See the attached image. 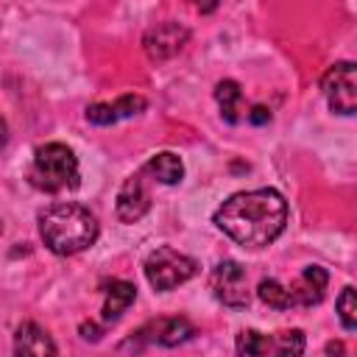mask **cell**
<instances>
[{
	"mask_svg": "<svg viewBox=\"0 0 357 357\" xmlns=\"http://www.w3.org/2000/svg\"><path fill=\"white\" fill-rule=\"evenodd\" d=\"M142 173L151 176V178L159 181V184H178L181 176H184V165H181V159H178L173 151H162V153L151 156V159L142 165Z\"/></svg>",
	"mask_w": 357,
	"mask_h": 357,
	"instance_id": "obj_15",
	"label": "cell"
},
{
	"mask_svg": "<svg viewBox=\"0 0 357 357\" xmlns=\"http://www.w3.org/2000/svg\"><path fill=\"white\" fill-rule=\"evenodd\" d=\"M8 142V126H6V120L0 117V148Z\"/></svg>",
	"mask_w": 357,
	"mask_h": 357,
	"instance_id": "obj_21",
	"label": "cell"
},
{
	"mask_svg": "<svg viewBox=\"0 0 357 357\" xmlns=\"http://www.w3.org/2000/svg\"><path fill=\"white\" fill-rule=\"evenodd\" d=\"M326 351H329V354H343V346H340V343H329Z\"/></svg>",
	"mask_w": 357,
	"mask_h": 357,
	"instance_id": "obj_22",
	"label": "cell"
},
{
	"mask_svg": "<svg viewBox=\"0 0 357 357\" xmlns=\"http://www.w3.org/2000/svg\"><path fill=\"white\" fill-rule=\"evenodd\" d=\"M337 318L343 324L346 332H354L357 329V298H354V287H343L340 296H337Z\"/></svg>",
	"mask_w": 357,
	"mask_h": 357,
	"instance_id": "obj_18",
	"label": "cell"
},
{
	"mask_svg": "<svg viewBox=\"0 0 357 357\" xmlns=\"http://www.w3.org/2000/svg\"><path fill=\"white\" fill-rule=\"evenodd\" d=\"M257 296H259L268 307H273V310H290L287 290H284V284L276 282V279H262L259 287H257Z\"/></svg>",
	"mask_w": 357,
	"mask_h": 357,
	"instance_id": "obj_17",
	"label": "cell"
},
{
	"mask_svg": "<svg viewBox=\"0 0 357 357\" xmlns=\"http://www.w3.org/2000/svg\"><path fill=\"white\" fill-rule=\"evenodd\" d=\"M321 89H324L326 103H329L332 112L354 114V109H357V70H354V61L332 64L321 78Z\"/></svg>",
	"mask_w": 357,
	"mask_h": 357,
	"instance_id": "obj_6",
	"label": "cell"
},
{
	"mask_svg": "<svg viewBox=\"0 0 357 357\" xmlns=\"http://www.w3.org/2000/svg\"><path fill=\"white\" fill-rule=\"evenodd\" d=\"M245 117H248V123L262 126V123H268V120H271V112H268L265 106H254L251 112H245Z\"/></svg>",
	"mask_w": 357,
	"mask_h": 357,
	"instance_id": "obj_19",
	"label": "cell"
},
{
	"mask_svg": "<svg viewBox=\"0 0 357 357\" xmlns=\"http://www.w3.org/2000/svg\"><path fill=\"white\" fill-rule=\"evenodd\" d=\"M151 209V190L145 184V173H134L123 181L117 192V218L123 223H137Z\"/></svg>",
	"mask_w": 357,
	"mask_h": 357,
	"instance_id": "obj_9",
	"label": "cell"
},
{
	"mask_svg": "<svg viewBox=\"0 0 357 357\" xmlns=\"http://www.w3.org/2000/svg\"><path fill=\"white\" fill-rule=\"evenodd\" d=\"M148 100L142 95H120L114 103H92L86 106V120L92 126H114L117 120L134 117L139 112H145Z\"/></svg>",
	"mask_w": 357,
	"mask_h": 357,
	"instance_id": "obj_11",
	"label": "cell"
},
{
	"mask_svg": "<svg viewBox=\"0 0 357 357\" xmlns=\"http://www.w3.org/2000/svg\"><path fill=\"white\" fill-rule=\"evenodd\" d=\"M137 298V287L126 279H112L103 284V324H114Z\"/></svg>",
	"mask_w": 357,
	"mask_h": 357,
	"instance_id": "obj_13",
	"label": "cell"
},
{
	"mask_svg": "<svg viewBox=\"0 0 357 357\" xmlns=\"http://www.w3.org/2000/svg\"><path fill=\"white\" fill-rule=\"evenodd\" d=\"M190 39V31L178 22H159L153 28H148L145 39H142V47L148 53V59L153 61H165V59H173Z\"/></svg>",
	"mask_w": 357,
	"mask_h": 357,
	"instance_id": "obj_8",
	"label": "cell"
},
{
	"mask_svg": "<svg viewBox=\"0 0 357 357\" xmlns=\"http://www.w3.org/2000/svg\"><path fill=\"white\" fill-rule=\"evenodd\" d=\"M14 357H59V351L47 329L33 321H25L17 326L14 335Z\"/></svg>",
	"mask_w": 357,
	"mask_h": 357,
	"instance_id": "obj_12",
	"label": "cell"
},
{
	"mask_svg": "<svg viewBox=\"0 0 357 357\" xmlns=\"http://www.w3.org/2000/svg\"><path fill=\"white\" fill-rule=\"evenodd\" d=\"M198 273V262L170 245H159L145 259V279L153 290H173Z\"/></svg>",
	"mask_w": 357,
	"mask_h": 357,
	"instance_id": "obj_4",
	"label": "cell"
},
{
	"mask_svg": "<svg viewBox=\"0 0 357 357\" xmlns=\"http://www.w3.org/2000/svg\"><path fill=\"white\" fill-rule=\"evenodd\" d=\"M209 287L215 293V298L226 307H245L248 304V282H245V268L234 259H223L215 265L212 276H209Z\"/></svg>",
	"mask_w": 357,
	"mask_h": 357,
	"instance_id": "obj_7",
	"label": "cell"
},
{
	"mask_svg": "<svg viewBox=\"0 0 357 357\" xmlns=\"http://www.w3.org/2000/svg\"><path fill=\"white\" fill-rule=\"evenodd\" d=\"M31 184L42 192H64L78 187V159L64 142L39 145L28 173Z\"/></svg>",
	"mask_w": 357,
	"mask_h": 357,
	"instance_id": "obj_3",
	"label": "cell"
},
{
	"mask_svg": "<svg viewBox=\"0 0 357 357\" xmlns=\"http://www.w3.org/2000/svg\"><path fill=\"white\" fill-rule=\"evenodd\" d=\"M39 237L53 254L73 257L98 240V218L81 204H53L39 212Z\"/></svg>",
	"mask_w": 357,
	"mask_h": 357,
	"instance_id": "obj_2",
	"label": "cell"
},
{
	"mask_svg": "<svg viewBox=\"0 0 357 357\" xmlns=\"http://www.w3.org/2000/svg\"><path fill=\"white\" fill-rule=\"evenodd\" d=\"M301 351H304L301 329H284L276 335L243 329L237 335V357H301Z\"/></svg>",
	"mask_w": 357,
	"mask_h": 357,
	"instance_id": "obj_5",
	"label": "cell"
},
{
	"mask_svg": "<svg viewBox=\"0 0 357 357\" xmlns=\"http://www.w3.org/2000/svg\"><path fill=\"white\" fill-rule=\"evenodd\" d=\"M215 100L220 106V117L226 123H237L240 120V112H243V89L237 81L226 78L215 86Z\"/></svg>",
	"mask_w": 357,
	"mask_h": 357,
	"instance_id": "obj_16",
	"label": "cell"
},
{
	"mask_svg": "<svg viewBox=\"0 0 357 357\" xmlns=\"http://www.w3.org/2000/svg\"><path fill=\"white\" fill-rule=\"evenodd\" d=\"M145 329L153 332L151 340L159 343V346H178V343H184L195 335V326L187 318H162V321L148 324Z\"/></svg>",
	"mask_w": 357,
	"mask_h": 357,
	"instance_id": "obj_14",
	"label": "cell"
},
{
	"mask_svg": "<svg viewBox=\"0 0 357 357\" xmlns=\"http://www.w3.org/2000/svg\"><path fill=\"white\" fill-rule=\"evenodd\" d=\"M326 282H329V273L321 265H307L298 279H293L290 284H284L290 307H312V304H321L324 290H326Z\"/></svg>",
	"mask_w": 357,
	"mask_h": 357,
	"instance_id": "obj_10",
	"label": "cell"
},
{
	"mask_svg": "<svg viewBox=\"0 0 357 357\" xmlns=\"http://www.w3.org/2000/svg\"><path fill=\"white\" fill-rule=\"evenodd\" d=\"M218 229L245 248L271 245L287 223V201L273 187L243 190L229 195L215 212Z\"/></svg>",
	"mask_w": 357,
	"mask_h": 357,
	"instance_id": "obj_1",
	"label": "cell"
},
{
	"mask_svg": "<svg viewBox=\"0 0 357 357\" xmlns=\"http://www.w3.org/2000/svg\"><path fill=\"white\" fill-rule=\"evenodd\" d=\"M81 335H84L86 340H98V337H100V329H98L95 324H81Z\"/></svg>",
	"mask_w": 357,
	"mask_h": 357,
	"instance_id": "obj_20",
	"label": "cell"
}]
</instances>
